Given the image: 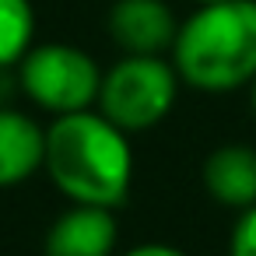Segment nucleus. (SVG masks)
<instances>
[{
  "mask_svg": "<svg viewBox=\"0 0 256 256\" xmlns=\"http://www.w3.org/2000/svg\"><path fill=\"white\" fill-rule=\"evenodd\" d=\"M249 98H252V112H256V78H252V84H249Z\"/></svg>",
  "mask_w": 256,
  "mask_h": 256,
  "instance_id": "f8f14e48",
  "label": "nucleus"
},
{
  "mask_svg": "<svg viewBox=\"0 0 256 256\" xmlns=\"http://www.w3.org/2000/svg\"><path fill=\"white\" fill-rule=\"evenodd\" d=\"M228 256H256V207L238 210V221L228 235Z\"/></svg>",
  "mask_w": 256,
  "mask_h": 256,
  "instance_id": "9d476101",
  "label": "nucleus"
},
{
  "mask_svg": "<svg viewBox=\"0 0 256 256\" xmlns=\"http://www.w3.org/2000/svg\"><path fill=\"white\" fill-rule=\"evenodd\" d=\"M98 60L70 42H39L18 64V84L28 102L50 116L95 109L102 88Z\"/></svg>",
  "mask_w": 256,
  "mask_h": 256,
  "instance_id": "20e7f679",
  "label": "nucleus"
},
{
  "mask_svg": "<svg viewBox=\"0 0 256 256\" xmlns=\"http://www.w3.org/2000/svg\"><path fill=\"white\" fill-rule=\"evenodd\" d=\"M123 256H186V252L176 246H165V242H140V246L126 249Z\"/></svg>",
  "mask_w": 256,
  "mask_h": 256,
  "instance_id": "9b49d317",
  "label": "nucleus"
},
{
  "mask_svg": "<svg viewBox=\"0 0 256 256\" xmlns=\"http://www.w3.org/2000/svg\"><path fill=\"white\" fill-rule=\"evenodd\" d=\"M172 64L179 81L224 95L252 84L256 78V0H218L196 4V11L179 22L172 42Z\"/></svg>",
  "mask_w": 256,
  "mask_h": 256,
  "instance_id": "f03ea898",
  "label": "nucleus"
},
{
  "mask_svg": "<svg viewBox=\"0 0 256 256\" xmlns=\"http://www.w3.org/2000/svg\"><path fill=\"white\" fill-rule=\"evenodd\" d=\"M46 126L22 109L0 106V190L18 186L42 172Z\"/></svg>",
  "mask_w": 256,
  "mask_h": 256,
  "instance_id": "0eeeda50",
  "label": "nucleus"
},
{
  "mask_svg": "<svg viewBox=\"0 0 256 256\" xmlns=\"http://www.w3.org/2000/svg\"><path fill=\"white\" fill-rule=\"evenodd\" d=\"M179 70L165 56H120L98 88L95 109L126 134L158 126L179 98Z\"/></svg>",
  "mask_w": 256,
  "mask_h": 256,
  "instance_id": "7ed1b4c3",
  "label": "nucleus"
},
{
  "mask_svg": "<svg viewBox=\"0 0 256 256\" xmlns=\"http://www.w3.org/2000/svg\"><path fill=\"white\" fill-rule=\"evenodd\" d=\"M204 190L214 204L232 210L256 207V148L249 144H221L204 162Z\"/></svg>",
  "mask_w": 256,
  "mask_h": 256,
  "instance_id": "6e6552de",
  "label": "nucleus"
},
{
  "mask_svg": "<svg viewBox=\"0 0 256 256\" xmlns=\"http://www.w3.org/2000/svg\"><path fill=\"white\" fill-rule=\"evenodd\" d=\"M53 186L70 204L120 207L134 182V148L126 130L98 109L53 116L46 126V162Z\"/></svg>",
  "mask_w": 256,
  "mask_h": 256,
  "instance_id": "f257e3e1",
  "label": "nucleus"
},
{
  "mask_svg": "<svg viewBox=\"0 0 256 256\" xmlns=\"http://www.w3.org/2000/svg\"><path fill=\"white\" fill-rule=\"evenodd\" d=\"M196 4H218V0H196Z\"/></svg>",
  "mask_w": 256,
  "mask_h": 256,
  "instance_id": "ddd939ff",
  "label": "nucleus"
},
{
  "mask_svg": "<svg viewBox=\"0 0 256 256\" xmlns=\"http://www.w3.org/2000/svg\"><path fill=\"white\" fill-rule=\"evenodd\" d=\"M32 46H36L32 0H0V70L18 67Z\"/></svg>",
  "mask_w": 256,
  "mask_h": 256,
  "instance_id": "1a4fd4ad",
  "label": "nucleus"
},
{
  "mask_svg": "<svg viewBox=\"0 0 256 256\" xmlns=\"http://www.w3.org/2000/svg\"><path fill=\"white\" fill-rule=\"evenodd\" d=\"M120 224L112 207L70 204L46 232V256H116Z\"/></svg>",
  "mask_w": 256,
  "mask_h": 256,
  "instance_id": "423d86ee",
  "label": "nucleus"
},
{
  "mask_svg": "<svg viewBox=\"0 0 256 256\" xmlns=\"http://www.w3.org/2000/svg\"><path fill=\"white\" fill-rule=\"evenodd\" d=\"M109 36L123 56H162L172 53L179 22L165 0H116L109 8Z\"/></svg>",
  "mask_w": 256,
  "mask_h": 256,
  "instance_id": "39448f33",
  "label": "nucleus"
}]
</instances>
